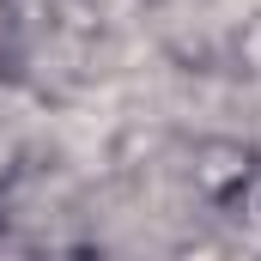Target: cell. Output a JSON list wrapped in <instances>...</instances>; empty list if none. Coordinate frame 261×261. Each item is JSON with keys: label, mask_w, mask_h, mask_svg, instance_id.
<instances>
[{"label": "cell", "mask_w": 261, "mask_h": 261, "mask_svg": "<svg viewBox=\"0 0 261 261\" xmlns=\"http://www.w3.org/2000/svg\"><path fill=\"white\" fill-rule=\"evenodd\" d=\"M0 158H6V140H0Z\"/></svg>", "instance_id": "1"}]
</instances>
